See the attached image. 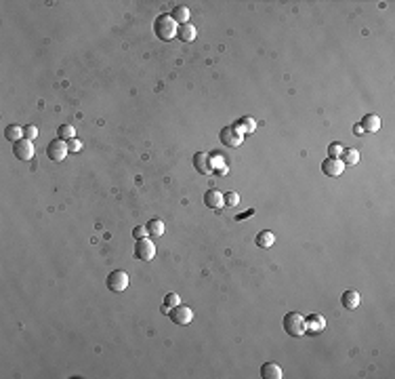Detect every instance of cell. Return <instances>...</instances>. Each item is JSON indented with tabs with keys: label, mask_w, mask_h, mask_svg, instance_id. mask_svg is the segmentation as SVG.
<instances>
[{
	"label": "cell",
	"mask_w": 395,
	"mask_h": 379,
	"mask_svg": "<svg viewBox=\"0 0 395 379\" xmlns=\"http://www.w3.org/2000/svg\"><path fill=\"white\" fill-rule=\"evenodd\" d=\"M154 32H156V36L160 38V40H172V38H177L179 26L175 23V19H172L170 15H160V17L154 21Z\"/></svg>",
	"instance_id": "1"
},
{
	"label": "cell",
	"mask_w": 395,
	"mask_h": 379,
	"mask_svg": "<svg viewBox=\"0 0 395 379\" xmlns=\"http://www.w3.org/2000/svg\"><path fill=\"white\" fill-rule=\"evenodd\" d=\"M282 327L290 337H301L303 333H307L305 331V316H301L298 312H288L282 320Z\"/></svg>",
	"instance_id": "2"
},
{
	"label": "cell",
	"mask_w": 395,
	"mask_h": 379,
	"mask_svg": "<svg viewBox=\"0 0 395 379\" xmlns=\"http://www.w3.org/2000/svg\"><path fill=\"white\" fill-rule=\"evenodd\" d=\"M129 284H131V276L124 270H114L107 276V289L114 291V293H122V291H126Z\"/></svg>",
	"instance_id": "3"
},
{
	"label": "cell",
	"mask_w": 395,
	"mask_h": 379,
	"mask_svg": "<svg viewBox=\"0 0 395 379\" xmlns=\"http://www.w3.org/2000/svg\"><path fill=\"white\" fill-rule=\"evenodd\" d=\"M135 257L141 259V262H152V259L156 257V244L152 240H147V236L137 238V242H135Z\"/></svg>",
	"instance_id": "4"
},
{
	"label": "cell",
	"mask_w": 395,
	"mask_h": 379,
	"mask_svg": "<svg viewBox=\"0 0 395 379\" xmlns=\"http://www.w3.org/2000/svg\"><path fill=\"white\" fill-rule=\"evenodd\" d=\"M219 137H221V144H223L225 148H238V146H242V141H244V135L235 129L233 124L225 126V129L221 131Z\"/></svg>",
	"instance_id": "5"
},
{
	"label": "cell",
	"mask_w": 395,
	"mask_h": 379,
	"mask_svg": "<svg viewBox=\"0 0 395 379\" xmlns=\"http://www.w3.org/2000/svg\"><path fill=\"white\" fill-rule=\"evenodd\" d=\"M13 156L19 158V160H23V162L32 160V158H34V144H32L30 139H26V137L15 141L13 144Z\"/></svg>",
	"instance_id": "6"
},
{
	"label": "cell",
	"mask_w": 395,
	"mask_h": 379,
	"mask_svg": "<svg viewBox=\"0 0 395 379\" xmlns=\"http://www.w3.org/2000/svg\"><path fill=\"white\" fill-rule=\"evenodd\" d=\"M67 144L63 139H53L49 146H46V156L51 158L53 162H63V158L67 156Z\"/></svg>",
	"instance_id": "7"
},
{
	"label": "cell",
	"mask_w": 395,
	"mask_h": 379,
	"mask_svg": "<svg viewBox=\"0 0 395 379\" xmlns=\"http://www.w3.org/2000/svg\"><path fill=\"white\" fill-rule=\"evenodd\" d=\"M168 316H170V320L175 322V325H181V327H185V325H189V322L194 320V312H192V307H187V305H175L172 310L168 312Z\"/></svg>",
	"instance_id": "8"
},
{
	"label": "cell",
	"mask_w": 395,
	"mask_h": 379,
	"mask_svg": "<svg viewBox=\"0 0 395 379\" xmlns=\"http://www.w3.org/2000/svg\"><path fill=\"white\" fill-rule=\"evenodd\" d=\"M343 171H345V164L338 160V158L328 156L326 160L322 162V173L328 177H338V175H343Z\"/></svg>",
	"instance_id": "9"
},
{
	"label": "cell",
	"mask_w": 395,
	"mask_h": 379,
	"mask_svg": "<svg viewBox=\"0 0 395 379\" xmlns=\"http://www.w3.org/2000/svg\"><path fill=\"white\" fill-rule=\"evenodd\" d=\"M324 329H326V318H324L322 314H309L305 318V331L307 333L315 335V333H322Z\"/></svg>",
	"instance_id": "10"
},
{
	"label": "cell",
	"mask_w": 395,
	"mask_h": 379,
	"mask_svg": "<svg viewBox=\"0 0 395 379\" xmlns=\"http://www.w3.org/2000/svg\"><path fill=\"white\" fill-rule=\"evenodd\" d=\"M204 207L208 209H223V194L219 192V190H206V194H204Z\"/></svg>",
	"instance_id": "11"
},
{
	"label": "cell",
	"mask_w": 395,
	"mask_h": 379,
	"mask_svg": "<svg viewBox=\"0 0 395 379\" xmlns=\"http://www.w3.org/2000/svg\"><path fill=\"white\" fill-rule=\"evenodd\" d=\"M194 167L198 169V173L202 175H210L212 167H210V154H204V152H198L194 156Z\"/></svg>",
	"instance_id": "12"
},
{
	"label": "cell",
	"mask_w": 395,
	"mask_h": 379,
	"mask_svg": "<svg viewBox=\"0 0 395 379\" xmlns=\"http://www.w3.org/2000/svg\"><path fill=\"white\" fill-rule=\"evenodd\" d=\"M261 377L263 379H282L284 371L280 365H275V362H265V365L261 367Z\"/></svg>",
	"instance_id": "13"
},
{
	"label": "cell",
	"mask_w": 395,
	"mask_h": 379,
	"mask_svg": "<svg viewBox=\"0 0 395 379\" xmlns=\"http://www.w3.org/2000/svg\"><path fill=\"white\" fill-rule=\"evenodd\" d=\"M360 302H362V297L355 289H347L341 297V303H343V307H347V310H355V307L360 305Z\"/></svg>",
	"instance_id": "14"
},
{
	"label": "cell",
	"mask_w": 395,
	"mask_h": 379,
	"mask_svg": "<svg viewBox=\"0 0 395 379\" xmlns=\"http://www.w3.org/2000/svg\"><path fill=\"white\" fill-rule=\"evenodd\" d=\"M381 118H378L376 114H366L364 118H362V131H366V133H376L378 129H381Z\"/></svg>",
	"instance_id": "15"
},
{
	"label": "cell",
	"mask_w": 395,
	"mask_h": 379,
	"mask_svg": "<svg viewBox=\"0 0 395 379\" xmlns=\"http://www.w3.org/2000/svg\"><path fill=\"white\" fill-rule=\"evenodd\" d=\"M338 160H341L345 167H355V164L360 162V152L355 148H349V150H343L341 156H338Z\"/></svg>",
	"instance_id": "16"
},
{
	"label": "cell",
	"mask_w": 395,
	"mask_h": 379,
	"mask_svg": "<svg viewBox=\"0 0 395 379\" xmlns=\"http://www.w3.org/2000/svg\"><path fill=\"white\" fill-rule=\"evenodd\" d=\"M210 167H212V173L215 175H219V177H225L227 175V164H225V160L221 158V154H210Z\"/></svg>",
	"instance_id": "17"
},
{
	"label": "cell",
	"mask_w": 395,
	"mask_h": 379,
	"mask_svg": "<svg viewBox=\"0 0 395 379\" xmlns=\"http://www.w3.org/2000/svg\"><path fill=\"white\" fill-rule=\"evenodd\" d=\"M196 36H198V30L192 26V23H183V26H179L177 38H181L183 42H194Z\"/></svg>",
	"instance_id": "18"
},
{
	"label": "cell",
	"mask_w": 395,
	"mask_h": 379,
	"mask_svg": "<svg viewBox=\"0 0 395 379\" xmlns=\"http://www.w3.org/2000/svg\"><path fill=\"white\" fill-rule=\"evenodd\" d=\"M233 126L242 133V135H248V133H252V131L257 129V120H255V118H250V116H242Z\"/></svg>",
	"instance_id": "19"
},
{
	"label": "cell",
	"mask_w": 395,
	"mask_h": 379,
	"mask_svg": "<svg viewBox=\"0 0 395 379\" xmlns=\"http://www.w3.org/2000/svg\"><path fill=\"white\" fill-rule=\"evenodd\" d=\"M145 227H147V234H149V236H154V238H158V236H162V234H164V230H166V226H164V221H162V219H158V217L149 219L147 224H145Z\"/></svg>",
	"instance_id": "20"
},
{
	"label": "cell",
	"mask_w": 395,
	"mask_h": 379,
	"mask_svg": "<svg viewBox=\"0 0 395 379\" xmlns=\"http://www.w3.org/2000/svg\"><path fill=\"white\" fill-rule=\"evenodd\" d=\"M170 17L175 19V23L177 26H183V23H189V9L187 6H175L172 9V13H170Z\"/></svg>",
	"instance_id": "21"
},
{
	"label": "cell",
	"mask_w": 395,
	"mask_h": 379,
	"mask_svg": "<svg viewBox=\"0 0 395 379\" xmlns=\"http://www.w3.org/2000/svg\"><path fill=\"white\" fill-rule=\"evenodd\" d=\"M273 242H275L273 232L263 230V232H259V234H257V247H261V249H269V247H273Z\"/></svg>",
	"instance_id": "22"
},
{
	"label": "cell",
	"mask_w": 395,
	"mask_h": 379,
	"mask_svg": "<svg viewBox=\"0 0 395 379\" xmlns=\"http://www.w3.org/2000/svg\"><path fill=\"white\" fill-rule=\"evenodd\" d=\"M4 139H9L11 144L23 139V126H19V124H9V126L4 129Z\"/></svg>",
	"instance_id": "23"
},
{
	"label": "cell",
	"mask_w": 395,
	"mask_h": 379,
	"mask_svg": "<svg viewBox=\"0 0 395 379\" xmlns=\"http://www.w3.org/2000/svg\"><path fill=\"white\" fill-rule=\"evenodd\" d=\"M179 303H181L179 295H175V293H168L166 297H164V303H162V307H160V310H162V314H168V312L172 310V307H175V305H179Z\"/></svg>",
	"instance_id": "24"
},
{
	"label": "cell",
	"mask_w": 395,
	"mask_h": 379,
	"mask_svg": "<svg viewBox=\"0 0 395 379\" xmlns=\"http://www.w3.org/2000/svg\"><path fill=\"white\" fill-rule=\"evenodd\" d=\"M74 135H76V131H74V126H72V124H61L59 129H57V137L63 139V141L74 139Z\"/></svg>",
	"instance_id": "25"
},
{
	"label": "cell",
	"mask_w": 395,
	"mask_h": 379,
	"mask_svg": "<svg viewBox=\"0 0 395 379\" xmlns=\"http://www.w3.org/2000/svg\"><path fill=\"white\" fill-rule=\"evenodd\" d=\"M240 204V194L238 192H227L225 196H223V207H231V209H235Z\"/></svg>",
	"instance_id": "26"
},
{
	"label": "cell",
	"mask_w": 395,
	"mask_h": 379,
	"mask_svg": "<svg viewBox=\"0 0 395 379\" xmlns=\"http://www.w3.org/2000/svg\"><path fill=\"white\" fill-rule=\"evenodd\" d=\"M23 137H26V139H30V141H34V139L38 137V129H36L34 124L23 126Z\"/></svg>",
	"instance_id": "27"
},
{
	"label": "cell",
	"mask_w": 395,
	"mask_h": 379,
	"mask_svg": "<svg viewBox=\"0 0 395 379\" xmlns=\"http://www.w3.org/2000/svg\"><path fill=\"white\" fill-rule=\"evenodd\" d=\"M66 144H67V150H69V152H80V150H82V144H80V141H78L76 137H74V139H67Z\"/></svg>",
	"instance_id": "28"
},
{
	"label": "cell",
	"mask_w": 395,
	"mask_h": 379,
	"mask_svg": "<svg viewBox=\"0 0 395 379\" xmlns=\"http://www.w3.org/2000/svg\"><path fill=\"white\" fill-rule=\"evenodd\" d=\"M343 150H345V148H343L341 144H332V146L328 148V154L332 156V158H338V156H341V152H343Z\"/></svg>",
	"instance_id": "29"
},
{
	"label": "cell",
	"mask_w": 395,
	"mask_h": 379,
	"mask_svg": "<svg viewBox=\"0 0 395 379\" xmlns=\"http://www.w3.org/2000/svg\"><path fill=\"white\" fill-rule=\"evenodd\" d=\"M132 236H135V238H143V236H147V227L145 226L135 227V230H132Z\"/></svg>",
	"instance_id": "30"
},
{
	"label": "cell",
	"mask_w": 395,
	"mask_h": 379,
	"mask_svg": "<svg viewBox=\"0 0 395 379\" xmlns=\"http://www.w3.org/2000/svg\"><path fill=\"white\" fill-rule=\"evenodd\" d=\"M252 213H255V209H250V211H246V213H242V215H238V221H240V219H244V217H250Z\"/></svg>",
	"instance_id": "31"
}]
</instances>
